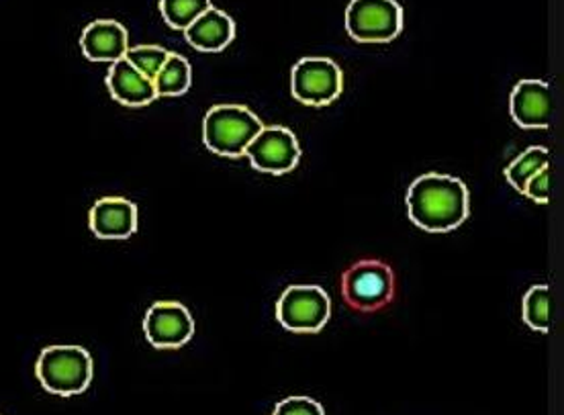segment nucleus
<instances>
[{
    "label": "nucleus",
    "instance_id": "obj_1",
    "mask_svg": "<svg viewBox=\"0 0 564 415\" xmlns=\"http://www.w3.org/2000/svg\"><path fill=\"white\" fill-rule=\"evenodd\" d=\"M408 211L423 231L444 233L460 228L470 214L468 188L456 176L423 174L410 186Z\"/></svg>",
    "mask_w": 564,
    "mask_h": 415
},
{
    "label": "nucleus",
    "instance_id": "obj_2",
    "mask_svg": "<svg viewBox=\"0 0 564 415\" xmlns=\"http://www.w3.org/2000/svg\"><path fill=\"white\" fill-rule=\"evenodd\" d=\"M341 297L358 314H377L395 299V271L375 258H365L341 272Z\"/></svg>",
    "mask_w": 564,
    "mask_h": 415
},
{
    "label": "nucleus",
    "instance_id": "obj_3",
    "mask_svg": "<svg viewBox=\"0 0 564 415\" xmlns=\"http://www.w3.org/2000/svg\"><path fill=\"white\" fill-rule=\"evenodd\" d=\"M95 372L90 352L83 346H47L35 364V374L47 393L70 397L85 393Z\"/></svg>",
    "mask_w": 564,
    "mask_h": 415
},
{
    "label": "nucleus",
    "instance_id": "obj_4",
    "mask_svg": "<svg viewBox=\"0 0 564 415\" xmlns=\"http://www.w3.org/2000/svg\"><path fill=\"white\" fill-rule=\"evenodd\" d=\"M264 123L243 105H217L203 121V142L213 154L241 157Z\"/></svg>",
    "mask_w": 564,
    "mask_h": 415
},
{
    "label": "nucleus",
    "instance_id": "obj_5",
    "mask_svg": "<svg viewBox=\"0 0 564 415\" xmlns=\"http://www.w3.org/2000/svg\"><path fill=\"white\" fill-rule=\"evenodd\" d=\"M346 29L356 42H393L403 29V9L397 0H350Z\"/></svg>",
    "mask_w": 564,
    "mask_h": 415
},
{
    "label": "nucleus",
    "instance_id": "obj_6",
    "mask_svg": "<svg viewBox=\"0 0 564 415\" xmlns=\"http://www.w3.org/2000/svg\"><path fill=\"white\" fill-rule=\"evenodd\" d=\"M332 314V303L322 286H289L276 303V319L282 328L296 334H315Z\"/></svg>",
    "mask_w": 564,
    "mask_h": 415
},
{
    "label": "nucleus",
    "instance_id": "obj_7",
    "mask_svg": "<svg viewBox=\"0 0 564 415\" xmlns=\"http://www.w3.org/2000/svg\"><path fill=\"white\" fill-rule=\"evenodd\" d=\"M293 97L311 107H324L338 99L344 90V74L329 57H303L291 76Z\"/></svg>",
    "mask_w": 564,
    "mask_h": 415
},
{
    "label": "nucleus",
    "instance_id": "obj_8",
    "mask_svg": "<svg viewBox=\"0 0 564 415\" xmlns=\"http://www.w3.org/2000/svg\"><path fill=\"white\" fill-rule=\"evenodd\" d=\"M243 156L250 157L256 171L279 176L295 168L301 157V148L291 129L264 125L254 140L248 143Z\"/></svg>",
    "mask_w": 564,
    "mask_h": 415
},
{
    "label": "nucleus",
    "instance_id": "obj_9",
    "mask_svg": "<svg viewBox=\"0 0 564 415\" xmlns=\"http://www.w3.org/2000/svg\"><path fill=\"white\" fill-rule=\"evenodd\" d=\"M143 334L155 348H181L195 336V321L183 303L158 301L145 314Z\"/></svg>",
    "mask_w": 564,
    "mask_h": 415
},
{
    "label": "nucleus",
    "instance_id": "obj_10",
    "mask_svg": "<svg viewBox=\"0 0 564 415\" xmlns=\"http://www.w3.org/2000/svg\"><path fill=\"white\" fill-rule=\"evenodd\" d=\"M88 223L99 240H128L138 231V207L123 197H105L93 205Z\"/></svg>",
    "mask_w": 564,
    "mask_h": 415
},
{
    "label": "nucleus",
    "instance_id": "obj_11",
    "mask_svg": "<svg viewBox=\"0 0 564 415\" xmlns=\"http://www.w3.org/2000/svg\"><path fill=\"white\" fill-rule=\"evenodd\" d=\"M513 121L523 129L551 128V88L542 80H520L509 100Z\"/></svg>",
    "mask_w": 564,
    "mask_h": 415
},
{
    "label": "nucleus",
    "instance_id": "obj_12",
    "mask_svg": "<svg viewBox=\"0 0 564 415\" xmlns=\"http://www.w3.org/2000/svg\"><path fill=\"white\" fill-rule=\"evenodd\" d=\"M80 47L90 62H117L129 50L128 29L111 19H100L83 31Z\"/></svg>",
    "mask_w": 564,
    "mask_h": 415
},
{
    "label": "nucleus",
    "instance_id": "obj_13",
    "mask_svg": "<svg viewBox=\"0 0 564 415\" xmlns=\"http://www.w3.org/2000/svg\"><path fill=\"white\" fill-rule=\"evenodd\" d=\"M107 88L117 102L126 107H145L158 97L154 80L133 68L126 57L111 64L107 74Z\"/></svg>",
    "mask_w": 564,
    "mask_h": 415
},
{
    "label": "nucleus",
    "instance_id": "obj_14",
    "mask_svg": "<svg viewBox=\"0 0 564 415\" xmlns=\"http://www.w3.org/2000/svg\"><path fill=\"white\" fill-rule=\"evenodd\" d=\"M184 35L198 52H221L234 42L236 25L229 14L212 7L184 31Z\"/></svg>",
    "mask_w": 564,
    "mask_h": 415
},
{
    "label": "nucleus",
    "instance_id": "obj_15",
    "mask_svg": "<svg viewBox=\"0 0 564 415\" xmlns=\"http://www.w3.org/2000/svg\"><path fill=\"white\" fill-rule=\"evenodd\" d=\"M193 83V70L186 57L170 52L164 66L155 74L154 88L158 97H183Z\"/></svg>",
    "mask_w": 564,
    "mask_h": 415
},
{
    "label": "nucleus",
    "instance_id": "obj_16",
    "mask_svg": "<svg viewBox=\"0 0 564 415\" xmlns=\"http://www.w3.org/2000/svg\"><path fill=\"white\" fill-rule=\"evenodd\" d=\"M546 166H549V150L542 148V145H534L509 164L506 168V178L516 190L523 193L525 183Z\"/></svg>",
    "mask_w": 564,
    "mask_h": 415
},
{
    "label": "nucleus",
    "instance_id": "obj_17",
    "mask_svg": "<svg viewBox=\"0 0 564 415\" xmlns=\"http://www.w3.org/2000/svg\"><path fill=\"white\" fill-rule=\"evenodd\" d=\"M207 9H212V0H160V13L176 31H186Z\"/></svg>",
    "mask_w": 564,
    "mask_h": 415
},
{
    "label": "nucleus",
    "instance_id": "obj_18",
    "mask_svg": "<svg viewBox=\"0 0 564 415\" xmlns=\"http://www.w3.org/2000/svg\"><path fill=\"white\" fill-rule=\"evenodd\" d=\"M551 288L546 285L532 286L523 297V321L538 331L551 328Z\"/></svg>",
    "mask_w": 564,
    "mask_h": 415
},
{
    "label": "nucleus",
    "instance_id": "obj_19",
    "mask_svg": "<svg viewBox=\"0 0 564 415\" xmlns=\"http://www.w3.org/2000/svg\"><path fill=\"white\" fill-rule=\"evenodd\" d=\"M169 54V50H164L160 45H135V47H129L126 52V59L133 68H138L143 76L154 80L155 74L164 66Z\"/></svg>",
    "mask_w": 564,
    "mask_h": 415
},
{
    "label": "nucleus",
    "instance_id": "obj_20",
    "mask_svg": "<svg viewBox=\"0 0 564 415\" xmlns=\"http://www.w3.org/2000/svg\"><path fill=\"white\" fill-rule=\"evenodd\" d=\"M272 415H325L324 407L310 397H289L274 407Z\"/></svg>",
    "mask_w": 564,
    "mask_h": 415
},
{
    "label": "nucleus",
    "instance_id": "obj_21",
    "mask_svg": "<svg viewBox=\"0 0 564 415\" xmlns=\"http://www.w3.org/2000/svg\"><path fill=\"white\" fill-rule=\"evenodd\" d=\"M549 166L534 174L523 188V195H528L530 199L536 203H549Z\"/></svg>",
    "mask_w": 564,
    "mask_h": 415
}]
</instances>
